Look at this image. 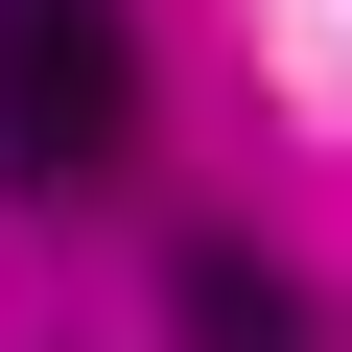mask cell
I'll use <instances>...</instances> for the list:
<instances>
[{
    "mask_svg": "<svg viewBox=\"0 0 352 352\" xmlns=\"http://www.w3.org/2000/svg\"><path fill=\"white\" fill-rule=\"evenodd\" d=\"M141 141V0H0V188H94Z\"/></svg>",
    "mask_w": 352,
    "mask_h": 352,
    "instance_id": "1",
    "label": "cell"
},
{
    "mask_svg": "<svg viewBox=\"0 0 352 352\" xmlns=\"http://www.w3.org/2000/svg\"><path fill=\"white\" fill-rule=\"evenodd\" d=\"M164 329H188V352H329V329H305V282H282L258 235H212V212L164 235Z\"/></svg>",
    "mask_w": 352,
    "mask_h": 352,
    "instance_id": "2",
    "label": "cell"
}]
</instances>
